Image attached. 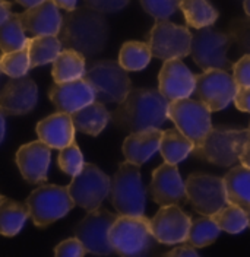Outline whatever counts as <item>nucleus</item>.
<instances>
[{"mask_svg": "<svg viewBox=\"0 0 250 257\" xmlns=\"http://www.w3.org/2000/svg\"><path fill=\"white\" fill-rule=\"evenodd\" d=\"M57 35L64 48L78 51L85 59L95 57L109 43L110 25L104 14L85 5L67 11Z\"/></svg>", "mask_w": 250, "mask_h": 257, "instance_id": "nucleus-1", "label": "nucleus"}, {"mask_svg": "<svg viewBox=\"0 0 250 257\" xmlns=\"http://www.w3.org/2000/svg\"><path fill=\"white\" fill-rule=\"evenodd\" d=\"M169 102L158 89L132 88L119 107L111 112V121L126 133L161 127L169 120Z\"/></svg>", "mask_w": 250, "mask_h": 257, "instance_id": "nucleus-2", "label": "nucleus"}, {"mask_svg": "<svg viewBox=\"0 0 250 257\" xmlns=\"http://www.w3.org/2000/svg\"><path fill=\"white\" fill-rule=\"evenodd\" d=\"M250 138L247 128L211 127L195 145L193 155L212 165L231 168L238 164V157L244 142Z\"/></svg>", "mask_w": 250, "mask_h": 257, "instance_id": "nucleus-3", "label": "nucleus"}, {"mask_svg": "<svg viewBox=\"0 0 250 257\" xmlns=\"http://www.w3.org/2000/svg\"><path fill=\"white\" fill-rule=\"evenodd\" d=\"M110 200L119 215L139 216L145 213L146 190L139 167L125 161L110 178Z\"/></svg>", "mask_w": 250, "mask_h": 257, "instance_id": "nucleus-4", "label": "nucleus"}, {"mask_svg": "<svg viewBox=\"0 0 250 257\" xmlns=\"http://www.w3.org/2000/svg\"><path fill=\"white\" fill-rule=\"evenodd\" d=\"M109 238L114 253L126 257L143 256L156 242L145 215H119L110 228Z\"/></svg>", "mask_w": 250, "mask_h": 257, "instance_id": "nucleus-5", "label": "nucleus"}, {"mask_svg": "<svg viewBox=\"0 0 250 257\" xmlns=\"http://www.w3.org/2000/svg\"><path fill=\"white\" fill-rule=\"evenodd\" d=\"M95 91V99L100 102L120 104L132 89V80L119 62L98 60L91 63L84 75Z\"/></svg>", "mask_w": 250, "mask_h": 257, "instance_id": "nucleus-6", "label": "nucleus"}, {"mask_svg": "<svg viewBox=\"0 0 250 257\" xmlns=\"http://www.w3.org/2000/svg\"><path fill=\"white\" fill-rule=\"evenodd\" d=\"M233 44V37L228 32L215 30L212 25L205 27L192 35L190 56L202 70H231L233 62L228 59L227 53Z\"/></svg>", "mask_w": 250, "mask_h": 257, "instance_id": "nucleus-7", "label": "nucleus"}, {"mask_svg": "<svg viewBox=\"0 0 250 257\" xmlns=\"http://www.w3.org/2000/svg\"><path fill=\"white\" fill-rule=\"evenodd\" d=\"M25 205L34 224L38 228H46L67 215L75 206V202L67 187L41 184L28 196Z\"/></svg>", "mask_w": 250, "mask_h": 257, "instance_id": "nucleus-8", "label": "nucleus"}, {"mask_svg": "<svg viewBox=\"0 0 250 257\" xmlns=\"http://www.w3.org/2000/svg\"><path fill=\"white\" fill-rule=\"evenodd\" d=\"M146 44L149 46L152 57L162 62L183 59L190 54L192 32L188 27L176 25L169 19H156L146 35Z\"/></svg>", "mask_w": 250, "mask_h": 257, "instance_id": "nucleus-9", "label": "nucleus"}, {"mask_svg": "<svg viewBox=\"0 0 250 257\" xmlns=\"http://www.w3.org/2000/svg\"><path fill=\"white\" fill-rule=\"evenodd\" d=\"M169 118L185 136L196 145L211 130V111L199 99L180 98L169 102Z\"/></svg>", "mask_w": 250, "mask_h": 257, "instance_id": "nucleus-10", "label": "nucleus"}, {"mask_svg": "<svg viewBox=\"0 0 250 257\" xmlns=\"http://www.w3.org/2000/svg\"><path fill=\"white\" fill-rule=\"evenodd\" d=\"M188 202L198 213L212 216L224 205H227V194L224 178L212 174L195 173L185 181Z\"/></svg>", "mask_w": 250, "mask_h": 257, "instance_id": "nucleus-11", "label": "nucleus"}, {"mask_svg": "<svg viewBox=\"0 0 250 257\" xmlns=\"http://www.w3.org/2000/svg\"><path fill=\"white\" fill-rule=\"evenodd\" d=\"M237 83L228 70L208 69L196 76L195 92L196 99H199L208 110L221 111L233 99L237 92Z\"/></svg>", "mask_w": 250, "mask_h": 257, "instance_id": "nucleus-12", "label": "nucleus"}, {"mask_svg": "<svg viewBox=\"0 0 250 257\" xmlns=\"http://www.w3.org/2000/svg\"><path fill=\"white\" fill-rule=\"evenodd\" d=\"M67 190L75 205L90 212L101 206L103 200L109 196L110 177L95 164H85L78 174L73 176Z\"/></svg>", "mask_w": 250, "mask_h": 257, "instance_id": "nucleus-13", "label": "nucleus"}, {"mask_svg": "<svg viewBox=\"0 0 250 257\" xmlns=\"http://www.w3.org/2000/svg\"><path fill=\"white\" fill-rule=\"evenodd\" d=\"M116 218L117 215L98 206L94 210H90L88 215L76 225L75 235L84 244L87 253L97 256H107L114 253L110 244L109 234Z\"/></svg>", "mask_w": 250, "mask_h": 257, "instance_id": "nucleus-14", "label": "nucleus"}, {"mask_svg": "<svg viewBox=\"0 0 250 257\" xmlns=\"http://www.w3.org/2000/svg\"><path fill=\"white\" fill-rule=\"evenodd\" d=\"M192 218L179 205L161 206L149 219V228L156 242L174 245L186 242Z\"/></svg>", "mask_w": 250, "mask_h": 257, "instance_id": "nucleus-15", "label": "nucleus"}, {"mask_svg": "<svg viewBox=\"0 0 250 257\" xmlns=\"http://www.w3.org/2000/svg\"><path fill=\"white\" fill-rule=\"evenodd\" d=\"M149 194L159 206L167 205H185L188 203L186 184L180 176L176 164H162L152 173L149 184Z\"/></svg>", "mask_w": 250, "mask_h": 257, "instance_id": "nucleus-16", "label": "nucleus"}, {"mask_svg": "<svg viewBox=\"0 0 250 257\" xmlns=\"http://www.w3.org/2000/svg\"><path fill=\"white\" fill-rule=\"evenodd\" d=\"M38 101V88L28 76L11 78L0 91V110L5 115H24L34 110Z\"/></svg>", "mask_w": 250, "mask_h": 257, "instance_id": "nucleus-17", "label": "nucleus"}, {"mask_svg": "<svg viewBox=\"0 0 250 257\" xmlns=\"http://www.w3.org/2000/svg\"><path fill=\"white\" fill-rule=\"evenodd\" d=\"M196 75L180 59L165 60L158 75V91L169 101L188 98L195 92Z\"/></svg>", "mask_w": 250, "mask_h": 257, "instance_id": "nucleus-18", "label": "nucleus"}, {"mask_svg": "<svg viewBox=\"0 0 250 257\" xmlns=\"http://www.w3.org/2000/svg\"><path fill=\"white\" fill-rule=\"evenodd\" d=\"M50 161L51 148L43 141L24 145L16 152L18 168L30 184H41L47 180Z\"/></svg>", "mask_w": 250, "mask_h": 257, "instance_id": "nucleus-19", "label": "nucleus"}, {"mask_svg": "<svg viewBox=\"0 0 250 257\" xmlns=\"http://www.w3.org/2000/svg\"><path fill=\"white\" fill-rule=\"evenodd\" d=\"M50 101L59 111L72 114L95 101L94 88L84 79L56 82L48 91Z\"/></svg>", "mask_w": 250, "mask_h": 257, "instance_id": "nucleus-20", "label": "nucleus"}, {"mask_svg": "<svg viewBox=\"0 0 250 257\" xmlns=\"http://www.w3.org/2000/svg\"><path fill=\"white\" fill-rule=\"evenodd\" d=\"M22 27L32 35H57L62 27L63 16L53 0H44L24 14H19Z\"/></svg>", "mask_w": 250, "mask_h": 257, "instance_id": "nucleus-21", "label": "nucleus"}, {"mask_svg": "<svg viewBox=\"0 0 250 257\" xmlns=\"http://www.w3.org/2000/svg\"><path fill=\"white\" fill-rule=\"evenodd\" d=\"M37 135L40 141L48 145L51 149H62L75 142V124L70 114L57 111L37 124Z\"/></svg>", "mask_w": 250, "mask_h": 257, "instance_id": "nucleus-22", "label": "nucleus"}, {"mask_svg": "<svg viewBox=\"0 0 250 257\" xmlns=\"http://www.w3.org/2000/svg\"><path fill=\"white\" fill-rule=\"evenodd\" d=\"M162 130L159 127L145 128L129 133L125 139L122 151L126 161L141 167L159 149Z\"/></svg>", "mask_w": 250, "mask_h": 257, "instance_id": "nucleus-23", "label": "nucleus"}, {"mask_svg": "<svg viewBox=\"0 0 250 257\" xmlns=\"http://www.w3.org/2000/svg\"><path fill=\"white\" fill-rule=\"evenodd\" d=\"M70 117L76 130L90 136H98L111 120V112L103 102L95 99L88 105L72 112Z\"/></svg>", "mask_w": 250, "mask_h": 257, "instance_id": "nucleus-24", "label": "nucleus"}, {"mask_svg": "<svg viewBox=\"0 0 250 257\" xmlns=\"http://www.w3.org/2000/svg\"><path fill=\"white\" fill-rule=\"evenodd\" d=\"M227 202L237 205L244 210L250 208V168L234 165L224 177Z\"/></svg>", "mask_w": 250, "mask_h": 257, "instance_id": "nucleus-25", "label": "nucleus"}, {"mask_svg": "<svg viewBox=\"0 0 250 257\" xmlns=\"http://www.w3.org/2000/svg\"><path fill=\"white\" fill-rule=\"evenodd\" d=\"M195 144L185 136L177 127L167 128L162 132L161 142H159V152L161 157L169 164H179L185 161L193 152Z\"/></svg>", "mask_w": 250, "mask_h": 257, "instance_id": "nucleus-26", "label": "nucleus"}, {"mask_svg": "<svg viewBox=\"0 0 250 257\" xmlns=\"http://www.w3.org/2000/svg\"><path fill=\"white\" fill-rule=\"evenodd\" d=\"M85 70H87L85 56H82L75 50L64 48L53 60L51 75L54 82H67V80L84 78Z\"/></svg>", "mask_w": 250, "mask_h": 257, "instance_id": "nucleus-27", "label": "nucleus"}, {"mask_svg": "<svg viewBox=\"0 0 250 257\" xmlns=\"http://www.w3.org/2000/svg\"><path fill=\"white\" fill-rule=\"evenodd\" d=\"M30 212L27 205L15 202L3 196L0 200V234L5 237H15L21 232Z\"/></svg>", "mask_w": 250, "mask_h": 257, "instance_id": "nucleus-28", "label": "nucleus"}, {"mask_svg": "<svg viewBox=\"0 0 250 257\" xmlns=\"http://www.w3.org/2000/svg\"><path fill=\"white\" fill-rule=\"evenodd\" d=\"M179 9L183 12L188 27L201 30L217 22L219 12L209 0H182Z\"/></svg>", "mask_w": 250, "mask_h": 257, "instance_id": "nucleus-29", "label": "nucleus"}, {"mask_svg": "<svg viewBox=\"0 0 250 257\" xmlns=\"http://www.w3.org/2000/svg\"><path fill=\"white\" fill-rule=\"evenodd\" d=\"M27 47L31 69L53 63V60L63 50L62 41L57 35H34L32 38H28Z\"/></svg>", "mask_w": 250, "mask_h": 257, "instance_id": "nucleus-30", "label": "nucleus"}, {"mask_svg": "<svg viewBox=\"0 0 250 257\" xmlns=\"http://www.w3.org/2000/svg\"><path fill=\"white\" fill-rule=\"evenodd\" d=\"M152 59V53L146 43L127 41L119 53V63L127 72L143 70Z\"/></svg>", "mask_w": 250, "mask_h": 257, "instance_id": "nucleus-31", "label": "nucleus"}, {"mask_svg": "<svg viewBox=\"0 0 250 257\" xmlns=\"http://www.w3.org/2000/svg\"><path fill=\"white\" fill-rule=\"evenodd\" d=\"M219 232L221 229L218 225L215 224V221L211 216L202 215L201 218L192 219L186 242L195 248H203V247L211 245L214 241H217Z\"/></svg>", "mask_w": 250, "mask_h": 257, "instance_id": "nucleus-32", "label": "nucleus"}, {"mask_svg": "<svg viewBox=\"0 0 250 257\" xmlns=\"http://www.w3.org/2000/svg\"><path fill=\"white\" fill-rule=\"evenodd\" d=\"M28 43V37L22 27L19 14H11V16L0 24V50L2 53L15 51L25 47Z\"/></svg>", "mask_w": 250, "mask_h": 257, "instance_id": "nucleus-33", "label": "nucleus"}, {"mask_svg": "<svg viewBox=\"0 0 250 257\" xmlns=\"http://www.w3.org/2000/svg\"><path fill=\"white\" fill-rule=\"evenodd\" d=\"M211 218L215 221L221 231H225L228 234H240L249 226L247 210L233 203L224 205Z\"/></svg>", "mask_w": 250, "mask_h": 257, "instance_id": "nucleus-34", "label": "nucleus"}, {"mask_svg": "<svg viewBox=\"0 0 250 257\" xmlns=\"http://www.w3.org/2000/svg\"><path fill=\"white\" fill-rule=\"evenodd\" d=\"M31 69L28 47L19 48L15 51L3 53L0 56V70L9 78H21L25 76Z\"/></svg>", "mask_w": 250, "mask_h": 257, "instance_id": "nucleus-35", "label": "nucleus"}, {"mask_svg": "<svg viewBox=\"0 0 250 257\" xmlns=\"http://www.w3.org/2000/svg\"><path fill=\"white\" fill-rule=\"evenodd\" d=\"M59 157H57V165L62 170L64 174L67 176H76L79 171L82 170V167L85 165L84 155L78 148V145L70 144L64 146L62 149H59Z\"/></svg>", "mask_w": 250, "mask_h": 257, "instance_id": "nucleus-36", "label": "nucleus"}, {"mask_svg": "<svg viewBox=\"0 0 250 257\" xmlns=\"http://www.w3.org/2000/svg\"><path fill=\"white\" fill-rule=\"evenodd\" d=\"M227 32L233 37L238 53L243 54H250V16H241V18H234Z\"/></svg>", "mask_w": 250, "mask_h": 257, "instance_id": "nucleus-37", "label": "nucleus"}, {"mask_svg": "<svg viewBox=\"0 0 250 257\" xmlns=\"http://www.w3.org/2000/svg\"><path fill=\"white\" fill-rule=\"evenodd\" d=\"M143 11L155 19H169L174 15L182 0H139Z\"/></svg>", "mask_w": 250, "mask_h": 257, "instance_id": "nucleus-38", "label": "nucleus"}, {"mask_svg": "<svg viewBox=\"0 0 250 257\" xmlns=\"http://www.w3.org/2000/svg\"><path fill=\"white\" fill-rule=\"evenodd\" d=\"M85 253H87V250H85L84 244L76 237L62 241L54 248V254L57 257H82Z\"/></svg>", "mask_w": 250, "mask_h": 257, "instance_id": "nucleus-39", "label": "nucleus"}, {"mask_svg": "<svg viewBox=\"0 0 250 257\" xmlns=\"http://www.w3.org/2000/svg\"><path fill=\"white\" fill-rule=\"evenodd\" d=\"M231 70L237 86H250V54H243L233 63Z\"/></svg>", "mask_w": 250, "mask_h": 257, "instance_id": "nucleus-40", "label": "nucleus"}, {"mask_svg": "<svg viewBox=\"0 0 250 257\" xmlns=\"http://www.w3.org/2000/svg\"><path fill=\"white\" fill-rule=\"evenodd\" d=\"M87 6L93 8L101 14H114L125 9L130 0H84Z\"/></svg>", "mask_w": 250, "mask_h": 257, "instance_id": "nucleus-41", "label": "nucleus"}, {"mask_svg": "<svg viewBox=\"0 0 250 257\" xmlns=\"http://www.w3.org/2000/svg\"><path fill=\"white\" fill-rule=\"evenodd\" d=\"M233 101L237 110L250 112V86H238Z\"/></svg>", "mask_w": 250, "mask_h": 257, "instance_id": "nucleus-42", "label": "nucleus"}, {"mask_svg": "<svg viewBox=\"0 0 250 257\" xmlns=\"http://www.w3.org/2000/svg\"><path fill=\"white\" fill-rule=\"evenodd\" d=\"M165 256L169 257H198L199 253L196 251L195 247L189 245L188 242L183 244V245H177L176 248L170 250L169 253H165Z\"/></svg>", "mask_w": 250, "mask_h": 257, "instance_id": "nucleus-43", "label": "nucleus"}, {"mask_svg": "<svg viewBox=\"0 0 250 257\" xmlns=\"http://www.w3.org/2000/svg\"><path fill=\"white\" fill-rule=\"evenodd\" d=\"M238 162L241 165L250 168V138L244 142L243 148H241V152H240V157H238Z\"/></svg>", "mask_w": 250, "mask_h": 257, "instance_id": "nucleus-44", "label": "nucleus"}, {"mask_svg": "<svg viewBox=\"0 0 250 257\" xmlns=\"http://www.w3.org/2000/svg\"><path fill=\"white\" fill-rule=\"evenodd\" d=\"M12 14V3L8 0H0V24H3Z\"/></svg>", "mask_w": 250, "mask_h": 257, "instance_id": "nucleus-45", "label": "nucleus"}, {"mask_svg": "<svg viewBox=\"0 0 250 257\" xmlns=\"http://www.w3.org/2000/svg\"><path fill=\"white\" fill-rule=\"evenodd\" d=\"M59 9H64V11H72L76 8V3L78 0H53Z\"/></svg>", "mask_w": 250, "mask_h": 257, "instance_id": "nucleus-46", "label": "nucleus"}, {"mask_svg": "<svg viewBox=\"0 0 250 257\" xmlns=\"http://www.w3.org/2000/svg\"><path fill=\"white\" fill-rule=\"evenodd\" d=\"M5 133H6V121H5V112L0 110V144L5 139Z\"/></svg>", "mask_w": 250, "mask_h": 257, "instance_id": "nucleus-47", "label": "nucleus"}, {"mask_svg": "<svg viewBox=\"0 0 250 257\" xmlns=\"http://www.w3.org/2000/svg\"><path fill=\"white\" fill-rule=\"evenodd\" d=\"M18 5H21V6H24V8H32V6H35V5H38V3H41V2H44V0H15Z\"/></svg>", "mask_w": 250, "mask_h": 257, "instance_id": "nucleus-48", "label": "nucleus"}, {"mask_svg": "<svg viewBox=\"0 0 250 257\" xmlns=\"http://www.w3.org/2000/svg\"><path fill=\"white\" fill-rule=\"evenodd\" d=\"M243 8H244V12H246V15L250 16V0H244V3H243Z\"/></svg>", "mask_w": 250, "mask_h": 257, "instance_id": "nucleus-49", "label": "nucleus"}, {"mask_svg": "<svg viewBox=\"0 0 250 257\" xmlns=\"http://www.w3.org/2000/svg\"><path fill=\"white\" fill-rule=\"evenodd\" d=\"M247 219H249V228H250V208L247 210Z\"/></svg>", "mask_w": 250, "mask_h": 257, "instance_id": "nucleus-50", "label": "nucleus"}, {"mask_svg": "<svg viewBox=\"0 0 250 257\" xmlns=\"http://www.w3.org/2000/svg\"><path fill=\"white\" fill-rule=\"evenodd\" d=\"M247 130H249V133H250V123H249V127H247Z\"/></svg>", "mask_w": 250, "mask_h": 257, "instance_id": "nucleus-51", "label": "nucleus"}, {"mask_svg": "<svg viewBox=\"0 0 250 257\" xmlns=\"http://www.w3.org/2000/svg\"><path fill=\"white\" fill-rule=\"evenodd\" d=\"M2 199H3V196H0V200H2Z\"/></svg>", "mask_w": 250, "mask_h": 257, "instance_id": "nucleus-52", "label": "nucleus"}, {"mask_svg": "<svg viewBox=\"0 0 250 257\" xmlns=\"http://www.w3.org/2000/svg\"><path fill=\"white\" fill-rule=\"evenodd\" d=\"M0 75H2V70H0Z\"/></svg>", "mask_w": 250, "mask_h": 257, "instance_id": "nucleus-53", "label": "nucleus"}]
</instances>
